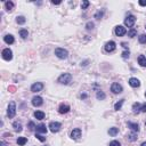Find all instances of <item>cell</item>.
Listing matches in <instances>:
<instances>
[{
  "label": "cell",
  "instance_id": "cell-35",
  "mask_svg": "<svg viewBox=\"0 0 146 146\" xmlns=\"http://www.w3.org/2000/svg\"><path fill=\"white\" fill-rule=\"evenodd\" d=\"M110 146H121V144L118 141H113L110 143Z\"/></svg>",
  "mask_w": 146,
  "mask_h": 146
},
{
  "label": "cell",
  "instance_id": "cell-34",
  "mask_svg": "<svg viewBox=\"0 0 146 146\" xmlns=\"http://www.w3.org/2000/svg\"><path fill=\"white\" fill-rule=\"evenodd\" d=\"M88 6H89V1H87V0H86V1H83L82 4H81V8L82 9H87V7H88Z\"/></svg>",
  "mask_w": 146,
  "mask_h": 146
},
{
  "label": "cell",
  "instance_id": "cell-45",
  "mask_svg": "<svg viewBox=\"0 0 146 146\" xmlns=\"http://www.w3.org/2000/svg\"><path fill=\"white\" fill-rule=\"evenodd\" d=\"M145 97H146V92H145Z\"/></svg>",
  "mask_w": 146,
  "mask_h": 146
},
{
  "label": "cell",
  "instance_id": "cell-42",
  "mask_svg": "<svg viewBox=\"0 0 146 146\" xmlns=\"http://www.w3.org/2000/svg\"><path fill=\"white\" fill-rule=\"evenodd\" d=\"M122 47H123V48H128V46H127L126 42H122Z\"/></svg>",
  "mask_w": 146,
  "mask_h": 146
},
{
  "label": "cell",
  "instance_id": "cell-20",
  "mask_svg": "<svg viewBox=\"0 0 146 146\" xmlns=\"http://www.w3.org/2000/svg\"><path fill=\"white\" fill-rule=\"evenodd\" d=\"M138 63H139L141 66L146 67V57H145V56H143V55L139 56V57H138Z\"/></svg>",
  "mask_w": 146,
  "mask_h": 146
},
{
  "label": "cell",
  "instance_id": "cell-23",
  "mask_svg": "<svg viewBox=\"0 0 146 146\" xmlns=\"http://www.w3.org/2000/svg\"><path fill=\"white\" fill-rule=\"evenodd\" d=\"M118 132H119V128H115V127H113V128H110L108 130V133H110V136H116Z\"/></svg>",
  "mask_w": 146,
  "mask_h": 146
},
{
  "label": "cell",
  "instance_id": "cell-18",
  "mask_svg": "<svg viewBox=\"0 0 146 146\" xmlns=\"http://www.w3.org/2000/svg\"><path fill=\"white\" fill-rule=\"evenodd\" d=\"M13 127H14V130L16 132H21L22 131V123L18 122V121H15L13 123Z\"/></svg>",
  "mask_w": 146,
  "mask_h": 146
},
{
  "label": "cell",
  "instance_id": "cell-27",
  "mask_svg": "<svg viewBox=\"0 0 146 146\" xmlns=\"http://www.w3.org/2000/svg\"><path fill=\"white\" fill-rule=\"evenodd\" d=\"M20 36L22 37L23 39H26L27 38V36H29V32H27V30H21L20 31Z\"/></svg>",
  "mask_w": 146,
  "mask_h": 146
},
{
  "label": "cell",
  "instance_id": "cell-33",
  "mask_svg": "<svg viewBox=\"0 0 146 146\" xmlns=\"http://www.w3.org/2000/svg\"><path fill=\"white\" fill-rule=\"evenodd\" d=\"M36 137L38 138L40 142H45V141H46V137H43V136H41L40 133H37V135H36Z\"/></svg>",
  "mask_w": 146,
  "mask_h": 146
},
{
  "label": "cell",
  "instance_id": "cell-1",
  "mask_svg": "<svg viewBox=\"0 0 146 146\" xmlns=\"http://www.w3.org/2000/svg\"><path fill=\"white\" fill-rule=\"evenodd\" d=\"M71 81H72V75L70 73H63L58 78V82L61 85H69Z\"/></svg>",
  "mask_w": 146,
  "mask_h": 146
},
{
  "label": "cell",
  "instance_id": "cell-3",
  "mask_svg": "<svg viewBox=\"0 0 146 146\" xmlns=\"http://www.w3.org/2000/svg\"><path fill=\"white\" fill-rule=\"evenodd\" d=\"M15 114H16V104H15V102H10L8 105V110H7V115L9 119H11V118L15 116Z\"/></svg>",
  "mask_w": 146,
  "mask_h": 146
},
{
  "label": "cell",
  "instance_id": "cell-8",
  "mask_svg": "<svg viewBox=\"0 0 146 146\" xmlns=\"http://www.w3.org/2000/svg\"><path fill=\"white\" fill-rule=\"evenodd\" d=\"M43 88V83L42 82H36L31 86V91L33 92H38V91H41Z\"/></svg>",
  "mask_w": 146,
  "mask_h": 146
},
{
  "label": "cell",
  "instance_id": "cell-12",
  "mask_svg": "<svg viewBox=\"0 0 146 146\" xmlns=\"http://www.w3.org/2000/svg\"><path fill=\"white\" fill-rule=\"evenodd\" d=\"M42 103H43V101L40 96H34V97L32 98V105L33 106H41Z\"/></svg>",
  "mask_w": 146,
  "mask_h": 146
},
{
  "label": "cell",
  "instance_id": "cell-15",
  "mask_svg": "<svg viewBox=\"0 0 146 146\" xmlns=\"http://www.w3.org/2000/svg\"><path fill=\"white\" fill-rule=\"evenodd\" d=\"M37 132L38 133H46L47 132V128H46V125H43V123H40L39 126H37Z\"/></svg>",
  "mask_w": 146,
  "mask_h": 146
},
{
  "label": "cell",
  "instance_id": "cell-37",
  "mask_svg": "<svg viewBox=\"0 0 146 146\" xmlns=\"http://www.w3.org/2000/svg\"><path fill=\"white\" fill-rule=\"evenodd\" d=\"M122 57H123V58H129V50H128V51H127V50L123 51V52H122Z\"/></svg>",
  "mask_w": 146,
  "mask_h": 146
},
{
  "label": "cell",
  "instance_id": "cell-41",
  "mask_svg": "<svg viewBox=\"0 0 146 146\" xmlns=\"http://www.w3.org/2000/svg\"><path fill=\"white\" fill-rule=\"evenodd\" d=\"M51 4H54V5H60L61 1H51Z\"/></svg>",
  "mask_w": 146,
  "mask_h": 146
},
{
  "label": "cell",
  "instance_id": "cell-13",
  "mask_svg": "<svg viewBox=\"0 0 146 146\" xmlns=\"http://www.w3.org/2000/svg\"><path fill=\"white\" fill-rule=\"evenodd\" d=\"M129 85L132 87V88H137V87L141 86V81L136 78H130L129 79Z\"/></svg>",
  "mask_w": 146,
  "mask_h": 146
},
{
  "label": "cell",
  "instance_id": "cell-14",
  "mask_svg": "<svg viewBox=\"0 0 146 146\" xmlns=\"http://www.w3.org/2000/svg\"><path fill=\"white\" fill-rule=\"evenodd\" d=\"M70 111V106L69 105H66V104H62L60 108H58V112H60L61 114H65V113H67V112Z\"/></svg>",
  "mask_w": 146,
  "mask_h": 146
},
{
  "label": "cell",
  "instance_id": "cell-26",
  "mask_svg": "<svg viewBox=\"0 0 146 146\" xmlns=\"http://www.w3.org/2000/svg\"><path fill=\"white\" fill-rule=\"evenodd\" d=\"M123 102H125V99H121L120 102H118V103L114 105V110L115 111H119L121 110V107H122V104H123Z\"/></svg>",
  "mask_w": 146,
  "mask_h": 146
},
{
  "label": "cell",
  "instance_id": "cell-24",
  "mask_svg": "<svg viewBox=\"0 0 146 146\" xmlns=\"http://www.w3.org/2000/svg\"><path fill=\"white\" fill-rule=\"evenodd\" d=\"M26 142H27V139H26L25 137H18V139H17V144L20 145V146L25 145V144H26Z\"/></svg>",
  "mask_w": 146,
  "mask_h": 146
},
{
  "label": "cell",
  "instance_id": "cell-9",
  "mask_svg": "<svg viewBox=\"0 0 146 146\" xmlns=\"http://www.w3.org/2000/svg\"><path fill=\"white\" fill-rule=\"evenodd\" d=\"M105 50H106L107 52H111V51H113L114 49L116 48V45H115V42L114 41H108L105 43Z\"/></svg>",
  "mask_w": 146,
  "mask_h": 146
},
{
  "label": "cell",
  "instance_id": "cell-44",
  "mask_svg": "<svg viewBox=\"0 0 146 146\" xmlns=\"http://www.w3.org/2000/svg\"><path fill=\"white\" fill-rule=\"evenodd\" d=\"M141 146H146V142H144V143H143V144H142Z\"/></svg>",
  "mask_w": 146,
  "mask_h": 146
},
{
  "label": "cell",
  "instance_id": "cell-19",
  "mask_svg": "<svg viewBox=\"0 0 146 146\" xmlns=\"http://www.w3.org/2000/svg\"><path fill=\"white\" fill-rule=\"evenodd\" d=\"M34 118L38 120H42L45 119V113H43L42 111H36L34 112Z\"/></svg>",
  "mask_w": 146,
  "mask_h": 146
},
{
  "label": "cell",
  "instance_id": "cell-38",
  "mask_svg": "<svg viewBox=\"0 0 146 146\" xmlns=\"http://www.w3.org/2000/svg\"><path fill=\"white\" fill-rule=\"evenodd\" d=\"M29 128H30V130H34L37 127L34 126V123H33V122H30L29 123Z\"/></svg>",
  "mask_w": 146,
  "mask_h": 146
},
{
  "label": "cell",
  "instance_id": "cell-43",
  "mask_svg": "<svg viewBox=\"0 0 146 146\" xmlns=\"http://www.w3.org/2000/svg\"><path fill=\"white\" fill-rule=\"evenodd\" d=\"M0 145H1V146H6V144H5L4 142H1V143H0Z\"/></svg>",
  "mask_w": 146,
  "mask_h": 146
},
{
  "label": "cell",
  "instance_id": "cell-25",
  "mask_svg": "<svg viewBox=\"0 0 146 146\" xmlns=\"http://www.w3.org/2000/svg\"><path fill=\"white\" fill-rule=\"evenodd\" d=\"M141 104L139 103H135L132 105V110H133V112H135V113H138V112H141Z\"/></svg>",
  "mask_w": 146,
  "mask_h": 146
},
{
  "label": "cell",
  "instance_id": "cell-7",
  "mask_svg": "<svg viewBox=\"0 0 146 146\" xmlns=\"http://www.w3.org/2000/svg\"><path fill=\"white\" fill-rule=\"evenodd\" d=\"M111 91L113 92V94H120V92H122V86L119 85L118 82L112 83V86H111Z\"/></svg>",
  "mask_w": 146,
  "mask_h": 146
},
{
  "label": "cell",
  "instance_id": "cell-28",
  "mask_svg": "<svg viewBox=\"0 0 146 146\" xmlns=\"http://www.w3.org/2000/svg\"><path fill=\"white\" fill-rule=\"evenodd\" d=\"M16 22L18 24H24L26 22V20H25V17L24 16H17L16 17Z\"/></svg>",
  "mask_w": 146,
  "mask_h": 146
},
{
  "label": "cell",
  "instance_id": "cell-29",
  "mask_svg": "<svg viewBox=\"0 0 146 146\" xmlns=\"http://www.w3.org/2000/svg\"><path fill=\"white\" fill-rule=\"evenodd\" d=\"M136 34H137V31H136L135 29H131L128 32V36L130 37V38H133V37H136Z\"/></svg>",
  "mask_w": 146,
  "mask_h": 146
},
{
  "label": "cell",
  "instance_id": "cell-11",
  "mask_svg": "<svg viewBox=\"0 0 146 146\" xmlns=\"http://www.w3.org/2000/svg\"><path fill=\"white\" fill-rule=\"evenodd\" d=\"M81 137V129L80 128H75L71 131V138L72 139H79Z\"/></svg>",
  "mask_w": 146,
  "mask_h": 146
},
{
  "label": "cell",
  "instance_id": "cell-22",
  "mask_svg": "<svg viewBox=\"0 0 146 146\" xmlns=\"http://www.w3.org/2000/svg\"><path fill=\"white\" fill-rule=\"evenodd\" d=\"M5 8H6V10L10 11L11 9L14 8V2H11V1H6V2H5Z\"/></svg>",
  "mask_w": 146,
  "mask_h": 146
},
{
  "label": "cell",
  "instance_id": "cell-17",
  "mask_svg": "<svg viewBox=\"0 0 146 146\" xmlns=\"http://www.w3.org/2000/svg\"><path fill=\"white\" fill-rule=\"evenodd\" d=\"M4 41L6 43H8V45H11V43H14V37L11 34H7L4 37Z\"/></svg>",
  "mask_w": 146,
  "mask_h": 146
},
{
  "label": "cell",
  "instance_id": "cell-39",
  "mask_svg": "<svg viewBox=\"0 0 146 146\" xmlns=\"http://www.w3.org/2000/svg\"><path fill=\"white\" fill-rule=\"evenodd\" d=\"M141 112H144V113L146 112V103L142 105V107H141Z\"/></svg>",
  "mask_w": 146,
  "mask_h": 146
},
{
  "label": "cell",
  "instance_id": "cell-30",
  "mask_svg": "<svg viewBox=\"0 0 146 146\" xmlns=\"http://www.w3.org/2000/svg\"><path fill=\"white\" fill-rule=\"evenodd\" d=\"M96 97L97 99H104L105 98V94L103 91H97V94H96Z\"/></svg>",
  "mask_w": 146,
  "mask_h": 146
},
{
  "label": "cell",
  "instance_id": "cell-2",
  "mask_svg": "<svg viewBox=\"0 0 146 146\" xmlns=\"http://www.w3.org/2000/svg\"><path fill=\"white\" fill-rule=\"evenodd\" d=\"M55 55L57 56L58 58H61V60H65V58H67V56H69V52H67V50L64 48H56Z\"/></svg>",
  "mask_w": 146,
  "mask_h": 146
},
{
  "label": "cell",
  "instance_id": "cell-16",
  "mask_svg": "<svg viewBox=\"0 0 146 146\" xmlns=\"http://www.w3.org/2000/svg\"><path fill=\"white\" fill-rule=\"evenodd\" d=\"M128 127L132 130L133 132H138L139 131V126L137 123H133V122H128Z\"/></svg>",
  "mask_w": 146,
  "mask_h": 146
},
{
  "label": "cell",
  "instance_id": "cell-31",
  "mask_svg": "<svg viewBox=\"0 0 146 146\" xmlns=\"http://www.w3.org/2000/svg\"><path fill=\"white\" fill-rule=\"evenodd\" d=\"M138 40L141 43H146V34H141L138 37Z\"/></svg>",
  "mask_w": 146,
  "mask_h": 146
},
{
  "label": "cell",
  "instance_id": "cell-21",
  "mask_svg": "<svg viewBox=\"0 0 146 146\" xmlns=\"http://www.w3.org/2000/svg\"><path fill=\"white\" fill-rule=\"evenodd\" d=\"M127 138H128L129 142H135V141H137V133H136V132H130V133H128Z\"/></svg>",
  "mask_w": 146,
  "mask_h": 146
},
{
  "label": "cell",
  "instance_id": "cell-4",
  "mask_svg": "<svg viewBox=\"0 0 146 146\" xmlns=\"http://www.w3.org/2000/svg\"><path fill=\"white\" fill-rule=\"evenodd\" d=\"M1 55H2V58H4L5 61H10L11 58H13V51L9 48H5L4 50H2Z\"/></svg>",
  "mask_w": 146,
  "mask_h": 146
},
{
  "label": "cell",
  "instance_id": "cell-5",
  "mask_svg": "<svg viewBox=\"0 0 146 146\" xmlns=\"http://www.w3.org/2000/svg\"><path fill=\"white\" fill-rule=\"evenodd\" d=\"M135 22H136V17L133 16V15H129V16H127V18L125 20V25L128 27H132Z\"/></svg>",
  "mask_w": 146,
  "mask_h": 146
},
{
  "label": "cell",
  "instance_id": "cell-32",
  "mask_svg": "<svg viewBox=\"0 0 146 146\" xmlns=\"http://www.w3.org/2000/svg\"><path fill=\"white\" fill-rule=\"evenodd\" d=\"M86 29L87 30H92L94 29V23H92V22H88L87 25H86Z\"/></svg>",
  "mask_w": 146,
  "mask_h": 146
},
{
  "label": "cell",
  "instance_id": "cell-46",
  "mask_svg": "<svg viewBox=\"0 0 146 146\" xmlns=\"http://www.w3.org/2000/svg\"><path fill=\"white\" fill-rule=\"evenodd\" d=\"M145 125H146V122H145Z\"/></svg>",
  "mask_w": 146,
  "mask_h": 146
},
{
  "label": "cell",
  "instance_id": "cell-10",
  "mask_svg": "<svg viewBox=\"0 0 146 146\" xmlns=\"http://www.w3.org/2000/svg\"><path fill=\"white\" fill-rule=\"evenodd\" d=\"M127 33V30H126V27L125 26H122V25H118L115 27V34L118 37H122V36H125Z\"/></svg>",
  "mask_w": 146,
  "mask_h": 146
},
{
  "label": "cell",
  "instance_id": "cell-40",
  "mask_svg": "<svg viewBox=\"0 0 146 146\" xmlns=\"http://www.w3.org/2000/svg\"><path fill=\"white\" fill-rule=\"evenodd\" d=\"M139 5L141 6H146V0H139Z\"/></svg>",
  "mask_w": 146,
  "mask_h": 146
},
{
  "label": "cell",
  "instance_id": "cell-6",
  "mask_svg": "<svg viewBox=\"0 0 146 146\" xmlns=\"http://www.w3.org/2000/svg\"><path fill=\"white\" fill-rule=\"evenodd\" d=\"M62 128V125L60 122H50L49 123V129L51 132H58Z\"/></svg>",
  "mask_w": 146,
  "mask_h": 146
},
{
  "label": "cell",
  "instance_id": "cell-47",
  "mask_svg": "<svg viewBox=\"0 0 146 146\" xmlns=\"http://www.w3.org/2000/svg\"><path fill=\"white\" fill-rule=\"evenodd\" d=\"M46 146H47V145H46Z\"/></svg>",
  "mask_w": 146,
  "mask_h": 146
},
{
  "label": "cell",
  "instance_id": "cell-36",
  "mask_svg": "<svg viewBox=\"0 0 146 146\" xmlns=\"http://www.w3.org/2000/svg\"><path fill=\"white\" fill-rule=\"evenodd\" d=\"M103 13H104V11H98V13H96V15H95V17L97 18V20H101V17L103 16Z\"/></svg>",
  "mask_w": 146,
  "mask_h": 146
}]
</instances>
